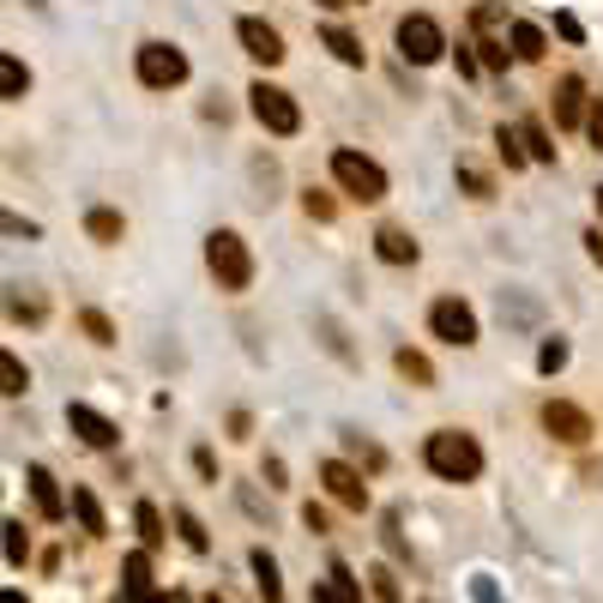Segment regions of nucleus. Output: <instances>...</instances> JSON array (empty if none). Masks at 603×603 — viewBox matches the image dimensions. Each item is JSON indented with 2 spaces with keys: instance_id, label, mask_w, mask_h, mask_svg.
Wrapping results in <instances>:
<instances>
[{
  "instance_id": "24",
  "label": "nucleus",
  "mask_w": 603,
  "mask_h": 603,
  "mask_svg": "<svg viewBox=\"0 0 603 603\" xmlns=\"http://www.w3.org/2000/svg\"><path fill=\"white\" fill-rule=\"evenodd\" d=\"M175 531H182V543H187V550H194V555H206V550H211L206 525H199V519H194V513H187V507H175Z\"/></svg>"
},
{
  "instance_id": "12",
  "label": "nucleus",
  "mask_w": 603,
  "mask_h": 603,
  "mask_svg": "<svg viewBox=\"0 0 603 603\" xmlns=\"http://www.w3.org/2000/svg\"><path fill=\"white\" fill-rule=\"evenodd\" d=\"M25 483H30V501H37L42 519H61V513H66V495H61V483H54V477L42 471V465H30Z\"/></svg>"
},
{
  "instance_id": "20",
  "label": "nucleus",
  "mask_w": 603,
  "mask_h": 603,
  "mask_svg": "<svg viewBox=\"0 0 603 603\" xmlns=\"http://www.w3.org/2000/svg\"><path fill=\"white\" fill-rule=\"evenodd\" d=\"M133 525H139V543H145V550H158V543L170 538V531H163V513L151 507V501H139V507H133Z\"/></svg>"
},
{
  "instance_id": "36",
  "label": "nucleus",
  "mask_w": 603,
  "mask_h": 603,
  "mask_svg": "<svg viewBox=\"0 0 603 603\" xmlns=\"http://www.w3.org/2000/svg\"><path fill=\"white\" fill-rule=\"evenodd\" d=\"M477 49H483V66H507V49H501V42H477Z\"/></svg>"
},
{
  "instance_id": "35",
  "label": "nucleus",
  "mask_w": 603,
  "mask_h": 603,
  "mask_svg": "<svg viewBox=\"0 0 603 603\" xmlns=\"http://www.w3.org/2000/svg\"><path fill=\"white\" fill-rule=\"evenodd\" d=\"M194 471H199V477H218V459H211V446H199V453H194Z\"/></svg>"
},
{
  "instance_id": "30",
  "label": "nucleus",
  "mask_w": 603,
  "mask_h": 603,
  "mask_svg": "<svg viewBox=\"0 0 603 603\" xmlns=\"http://www.w3.org/2000/svg\"><path fill=\"white\" fill-rule=\"evenodd\" d=\"M368 586H374V598H381V603H398V598H405V586H398L393 567H374V574H368Z\"/></svg>"
},
{
  "instance_id": "10",
  "label": "nucleus",
  "mask_w": 603,
  "mask_h": 603,
  "mask_svg": "<svg viewBox=\"0 0 603 603\" xmlns=\"http://www.w3.org/2000/svg\"><path fill=\"white\" fill-rule=\"evenodd\" d=\"M320 483L332 489V501H339V507H350V513L368 507V483H362V477H356L344 459H327V465H320Z\"/></svg>"
},
{
  "instance_id": "31",
  "label": "nucleus",
  "mask_w": 603,
  "mask_h": 603,
  "mask_svg": "<svg viewBox=\"0 0 603 603\" xmlns=\"http://www.w3.org/2000/svg\"><path fill=\"white\" fill-rule=\"evenodd\" d=\"M79 327L91 332V344H115V327H109V315H97V308H85Z\"/></svg>"
},
{
  "instance_id": "33",
  "label": "nucleus",
  "mask_w": 603,
  "mask_h": 603,
  "mask_svg": "<svg viewBox=\"0 0 603 603\" xmlns=\"http://www.w3.org/2000/svg\"><path fill=\"white\" fill-rule=\"evenodd\" d=\"M459 182L471 187V199H489V175L477 170V163H459Z\"/></svg>"
},
{
  "instance_id": "15",
  "label": "nucleus",
  "mask_w": 603,
  "mask_h": 603,
  "mask_svg": "<svg viewBox=\"0 0 603 603\" xmlns=\"http://www.w3.org/2000/svg\"><path fill=\"white\" fill-rule=\"evenodd\" d=\"M374 254H381L386 266H417V242H410V230H393V223L374 236Z\"/></svg>"
},
{
  "instance_id": "27",
  "label": "nucleus",
  "mask_w": 603,
  "mask_h": 603,
  "mask_svg": "<svg viewBox=\"0 0 603 603\" xmlns=\"http://www.w3.org/2000/svg\"><path fill=\"white\" fill-rule=\"evenodd\" d=\"M495 145H501V158H507V170H525V163H531V151H525V139L513 127H501Z\"/></svg>"
},
{
  "instance_id": "21",
  "label": "nucleus",
  "mask_w": 603,
  "mask_h": 603,
  "mask_svg": "<svg viewBox=\"0 0 603 603\" xmlns=\"http://www.w3.org/2000/svg\"><path fill=\"white\" fill-rule=\"evenodd\" d=\"M320 42H327V49L339 54L344 66H362V42H356V37H350V30H344V25H327V30H320Z\"/></svg>"
},
{
  "instance_id": "22",
  "label": "nucleus",
  "mask_w": 603,
  "mask_h": 603,
  "mask_svg": "<svg viewBox=\"0 0 603 603\" xmlns=\"http://www.w3.org/2000/svg\"><path fill=\"white\" fill-rule=\"evenodd\" d=\"M73 513H79V525L91 531V538H103V507H97L91 489H73Z\"/></svg>"
},
{
  "instance_id": "28",
  "label": "nucleus",
  "mask_w": 603,
  "mask_h": 603,
  "mask_svg": "<svg viewBox=\"0 0 603 603\" xmlns=\"http://www.w3.org/2000/svg\"><path fill=\"white\" fill-rule=\"evenodd\" d=\"M0 381H7V398H19V393H25V386H30V374H25V362H19V356H13V350L0 356Z\"/></svg>"
},
{
  "instance_id": "18",
  "label": "nucleus",
  "mask_w": 603,
  "mask_h": 603,
  "mask_svg": "<svg viewBox=\"0 0 603 603\" xmlns=\"http://www.w3.org/2000/svg\"><path fill=\"white\" fill-rule=\"evenodd\" d=\"M25 91H30V66L19 61V54H0V97H7V103H19Z\"/></svg>"
},
{
  "instance_id": "32",
  "label": "nucleus",
  "mask_w": 603,
  "mask_h": 603,
  "mask_svg": "<svg viewBox=\"0 0 603 603\" xmlns=\"http://www.w3.org/2000/svg\"><path fill=\"white\" fill-rule=\"evenodd\" d=\"M538 368H543V374H555V368H567V344H562V339H550V344H543V350H538Z\"/></svg>"
},
{
  "instance_id": "29",
  "label": "nucleus",
  "mask_w": 603,
  "mask_h": 603,
  "mask_svg": "<svg viewBox=\"0 0 603 603\" xmlns=\"http://www.w3.org/2000/svg\"><path fill=\"white\" fill-rule=\"evenodd\" d=\"M7 562H13V567L30 562V538H25V525H19V519H7Z\"/></svg>"
},
{
  "instance_id": "7",
  "label": "nucleus",
  "mask_w": 603,
  "mask_h": 603,
  "mask_svg": "<svg viewBox=\"0 0 603 603\" xmlns=\"http://www.w3.org/2000/svg\"><path fill=\"white\" fill-rule=\"evenodd\" d=\"M429 327H434V339H441V344H459V350H471V344H477V315L465 308L459 296H441V302H434V308H429Z\"/></svg>"
},
{
  "instance_id": "3",
  "label": "nucleus",
  "mask_w": 603,
  "mask_h": 603,
  "mask_svg": "<svg viewBox=\"0 0 603 603\" xmlns=\"http://www.w3.org/2000/svg\"><path fill=\"white\" fill-rule=\"evenodd\" d=\"M332 182H339L350 199H362V206L386 199V170L374 158H362V151H332Z\"/></svg>"
},
{
  "instance_id": "23",
  "label": "nucleus",
  "mask_w": 603,
  "mask_h": 603,
  "mask_svg": "<svg viewBox=\"0 0 603 603\" xmlns=\"http://www.w3.org/2000/svg\"><path fill=\"white\" fill-rule=\"evenodd\" d=\"M513 54H519V61H543V30L538 25H513Z\"/></svg>"
},
{
  "instance_id": "5",
  "label": "nucleus",
  "mask_w": 603,
  "mask_h": 603,
  "mask_svg": "<svg viewBox=\"0 0 603 603\" xmlns=\"http://www.w3.org/2000/svg\"><path fill=\"white\" fill-rule=\"evenodd\" d=\"M248 109H254V121H260L266 133H278V139H290V133L302 127V109H296V97L290 91H278V85H254L248 91Z\"/></svg>"
},
{
  "instance_id": "4",
  "label": "nucleus",
  "mask_w": 603,
  "mask_h": 603,
  "mask_svg": "<svg viewBox=\"0 0 603 603\" xmlns=\"http://www.w3.org/2000/svg\"><path fill=\"white\" fill-rule=\"evenodd\" d=\"M133 73H139V85H151V91H175V85L187 79V54L175 49V42H139Z\"/></svg>"
},
{
  "instance_id": "26",
  "label": "nucleus",
  "mask_w": 603,
  "mask_h": 603,
  "mask_svg": "<svg viewBox=\"0 0 603 603\" xmlns=\"http://www.w3.org/2000/svg\"><path fill=\"white\" fill-rule=\"evenodd\" d=\"M393 362H398V374H405V381H417V386H434V368H429V356H417V350H398Z\"/></svg>"
},
{
  "instance_id": "41",
  "label": "nucleus",
  "mask_w": 603,
  "mask_h": 603,
  "mask_svg": "<svg viewBox=\"0 0 603 603\" xmlns=\"http://www.w3.org/2000/svg\"><path fill=\"white\" fill-rule=\"evenodd\" d=\"M598 218H603V187H598Z\"/></svg>"
},
{
  "instance_id": "16",
  "label": "nucleus",
  "mask_w": 603,
  "mask_h": 603,
  "mask_svg": "<svg viewBox=\"0 0 603 603\" xmlns=\"http://www.w3.org/2000/svg\"><path fill=\"white\" fill-rule=\"evenodd\" d=\"M121 586H127V598H151V555L145 550H133L127 562H121Z\"/></svg>"
},
{
  "instance_id": "39",
  "label": "nucleus",
  "mask_w": 603,
  "mask_h": 603,
  "mask_svg": "<svg viewBox=\"0 0 603 603\" xmlns=\"http://www.w3.org/2000/svg\"><path fill=\"white\" fill-rule=\"evenodd\" d=\"M586 254H591V260L603 266V230H586Z\"/></svg>"
},
{
  "instance_id": "9",
  "label": "nucleus",
  "mask_w": 603,
  "mask_h": 603,
  "mask_svg": "<svg viewBox=\"0 0 603 603\" xmlns=\"http://www.w3.org/2000/svg\"><path fill=\"white\" fill-rule=\"evenodd\" d=\"M66 429L79 434L85 446H97V453H109V446L121 441V429L103 417V410H91V405H66Z\"/></svg>"
},
{
  "instance_id": "17",
  "label": "nucleus",
  "mask_w": 603,
  "mask_h": 603,
  "mask_svg": "<svg viewBox=\"0 0 603 603\" xmlns=\"http://www.w3.org/2000/svg\"><path fill=\"white\" fill-rule=\"evenodd\" d=\"M248 567H254V586H260L266 603L284 598V579H278V562H272V555H266V550H248Z\"/></svg>"
},
{
  "instance_id": "19",
  "label": "nucleus",
  "mask_w": 603,
  "mask_h": 603,
  "mask_svg": "<svg viewBox=\"0 0 603 603\" xmlns=\"http://www.w3.org/2000/svg\"><path fill=\"white\" fill-rule=\"evenodd\" d=\"M85 236L91 242H121V211H109V206H97V211H85Z\"/></svg>"
},
{
  "instance_id": "2",
  "label": "nucleus",
  "mask_w": 603,
  "mask_h": 603,
  "mask_svg": "<svg viewBox=\"0 0 603 603\" xmlns=\"http://www.w3.org/2000/svg\"><path fill=\"white\" fill-rule=\"evenodd\" d=\"M206 266H211V278H218V290H230V296H242V290L254 284V254H248V242H242L236 230H211L206 236Z\"/></svg>"
},
{
  "instance_id": "25",
  "label": "nucleus",
  "mask_w": 603,
  "mask_h": 603,
  "mask_svg": "<svg viewBox=\"0 0 603 603\" xmlns=\"http://www.w3.org/2000/svg\"><path fill=\"white\" fill-rule=\"evenodd\" d=\"M519 139H525V151H531V163H555V145H550V133H543L538 121H525Z\"/></svg>"
},
{
  "instance_id": "40",
  "label": "nucleus",
  "mask_w": 603,
  "mask_h": 603,
  "mask_svg": "<svg viewBox=\"0 0 603 603\" xmlns=\"http://www.w3.org/2000/svg\"><path fill=\"white\" fill-rule=\"evenodd\" d=\"M7 603H30V598H19V591H7Z\"/></svg>"
},
{
  "instance_id": "1",
  "label": "nucleus",
  "mask_w": 603,
  "mask_h": 603,
  "mask_svg": "<svg viewBox=\"0 0 603 603\" xmlns=\"http://www.w3.org/2000/svg\"><path fill=\"white\" fill-rule=\"evenodd\" d=\"M422 465H429L441 483H477V477H483V446L465 429H434L429 441H422Z\"/></svg>"
},
{
  "instance_id": "8",
  "label": "nucleus",
  "mask_w": 603,
  "mask_h": 603,
  "mask_svg": "<svg viewBox=\"0 0 603 603\" xmlns=\"http://www.w3.org/2000/svg\"><path fill=\"white\" fill-rule=\"evenodd\" d=\"M543 429H550L562 446H586L591 441V417L579 405H567V398H550V405H543Z\"/></svg>"
},
{
  "instance_id": "38",
  "label": "nucleus",
  "mask_w": 603,
  "mask_h": 603,
  "mask_svg": "<svg viewBox=\"0 0 603 603\" xmlns=\"http://www.w3.org/2000/svg\"><path fill=\"white\" fill-rule=\"evenodd\" d=\"M586 127H591V145H598V151H603V103L586 115Z\"/></svg>"
},
{
  "instance_id": "13",
  "label": "nucleus",
  "mask_w": 603,
  "mask_h": 603,
  "mask_svg": "<svg viewBox=\"0 0 603 603\" xmlns=\"http://www.w3.org/2000/svg\"><path fill=\"white\" fill-rule=\"evenodd\" d=\"M586 121V85L567 73V79H555V127H579Z\"/></svg>"
},
{
  "instance_id": "37",
  "label": "nucleus",
  "mask_w": 603,
  "mask_h": 603,
  "mask_svg": "<svg viewBox=\"0 0 603 603\" xmlns=\"http://www.w3.org/2000/svg\"><path fill=\"white\" fill-rule=\"evenodd\" d=\"M302 525H308V531H327V513H320L315 501H308V507H302Z\"/></svg>"
},
{
  "instance_id": "34",
  "label": "nucleus",
  "mask_w": 603,
  "mask_h": 603,
  "mask_svg": "<svg viewBox=\"0 0 603 603\" xmlns=\"http://www.w3.org/2000/svg\"><path fill=\"white\" fill-rule=\"evenodd\" d=\"M302 206H308V218H320V223H327L332 211H339V206H332L327 194H315V187H308V194H302Z\"/></svg>"
},
{
  "instance_id": "11",
  "label": "nucleus",
  "mask_w": 603,
  "mask_h": 603,
  "mask_svg": "<svg viewBox=\"0 0 603 603\" xmlns=\"http://www.w3.org/2000/svg\"><path fill=\"white\" fill-rule=\"evenodd\" d=\"M236 37H242V49H248L260 66H278V61H284V37H278V30L266 25V19H242Z\"/></svg>"
},
{
  "instance_id": "42",
  "label": "nucleus",
  "mask_w": 603,
  "mask_h": 603,
  "mask_svg": "<svg viewBox=\"0 0 603 603\" xmlns=\"http://www.w3.org/2000/svg\"><path fill=\"white\" fill-rule=\"evenodd\" d=\"M206 603H218V598H206Z\"/></svg>"
},
{
  "instance_id": "6",
  "label": "nucleus",
  "mask_w": 603,
  "mask_h": 603,
  "mask_svg": "<svg viewBox=\"0 0 603 603\" xmlns=\"http://www.w3.org/2000/svg\"><path fill=\"white\" fill-rule=\"evenodd\" d=\"M398 54H405L410 66H434V61L446 54L441 25H434L429 13H410V19H398Z\"/></svg>"
},
{
  "instance_id": "14",
  "label": "nucleus",
  "mask_w": 603,
  "mask_h": 603,
  "mask_svg": "<svg viewBox=\"0 0 603 603\" xmlns=\"http://www.w3.org/2000/svg\"><path fill=\"white\" fill-rule=\"evenodd\" d=\"M315 603H362V586L350 579V567H344V562H332V574L315 586Z\"/></svg>"
}]
</instances>
